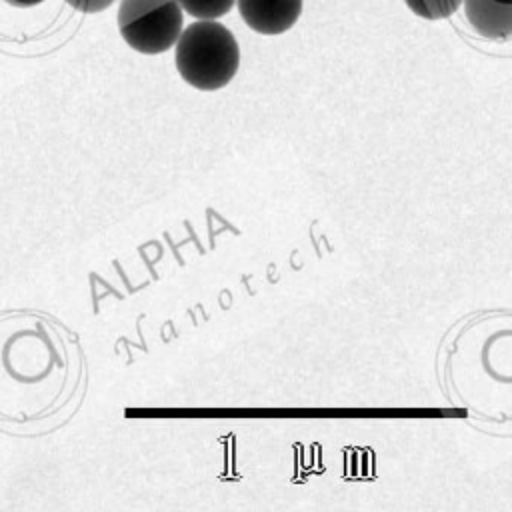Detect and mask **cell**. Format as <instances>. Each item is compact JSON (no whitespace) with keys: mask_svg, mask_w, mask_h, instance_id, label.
<instances>
[{"mask_svg":"<svg viewBox=\"0 0 512 512\" xmlns=\"http://www.w3.org/2000/svg\"><path fill=\"white\" fill-rule=\"evenodd\" d=\"M468 24L488 40H508L512 34V0H462Z\"/></svg>","mask_w":512,"mask_h":512,"instance_id":"obj_4","label":"cell"},{"mask_svg":"<svg viewBox=\"0 0 512 512\" xmlns=\"http://www.w3.org/2000/svg\"><path fill=\"white\" fill-rule=\"evenodd\" d=\"M182 22L176 0H120L116 14L122 40L148 56L170 50L182 32Z\"/></svg>","mask_w":512,"mask_h":512,"instance_id":"obj_2","label":"cell"},{"mask_svg":"<svg viewBox=\"0 0 512 512\" xmlns=\"http://www.w3.org/2000/svg\"><path fill=\"white\" fill-rule=\"evenodd\" d=\"M114 0H66L68 6H72L74 10L78 12H84V14H96V12H102L106 8L112 6Z\"/></svg>","mask_w":512,"mask_h":512,"instance_id":"obj_7","label":"cell"},{"mask_svg":"<svg viewBox=\"0 0 512 512\" xmlns=\"http://www.w3.org/2000/svg\"><path fill=\"white\" fill-rule=\"evenodd\" d=\"M404 2L416 16L424 20H444L462 6V0H404Z\"/></svg>","mask_w":512,"mask_h":512,"instance_id":"obj_6","label":"cell"},{"mask_svg":"<svg viewBox=\"0 0 512 512\" xmlns=\"http://www.w3.org/2000/svg\"><path fill=\"white\" fill-rule=\"evenodd\" d=\"M174 50V64L186 84L214 92L238 72L240 48L234 34L216 20H198L186 26Z\"/></svg>","mask_w":512,"mask_h":512,"instance_id":"obj_1","label":"cell"},{"mask_svg":"<svg viewBox=\"0 0 512 512\" xmlns=\"http://www.w3.org/2000/svg\"><path fill=\"white\" fill-rule=\"evenodd\" d=\"M4 2L10 4V6H16V8H30V6H36L44 0H4Z\"/></svg>","mask_w":512,"mask_h":512,"instance_id":"obj_8","label":"cell"},{"mask_svg":"<svg viewBox=\"0 0 512 512\" xmlns=\"http://www.w3.org/2000/svg\"><path fill=\"white\" fill-rule=\"evenodd\" d=\"M182 12L198 20H214L232 10L236 0H176Z\"/></svg>","mask_w":512,"mask_h":512,"instance_id":"obj_5","label":"cell"},{"mask_svg":"<svg viewBox=\"0 0 512 512\" xmlns=\"http://www.w3.org/2000/svg\"><path fill=\"white\" fill-rule=\"evenodd\" d=\"M244 24L264 36L288 32L302 14V0H236Z\"/></svg>","mask_w":512,"mask_h":512,"instance_id":"obj_3","label":"cell"}]
</instances>
